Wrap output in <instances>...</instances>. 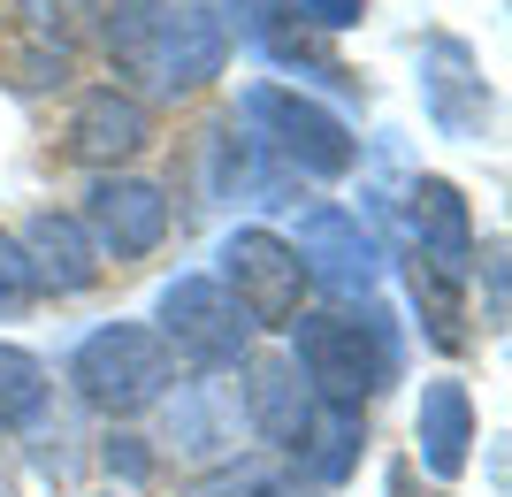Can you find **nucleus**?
<instances>
[{
    "label": "nucleus",
    "mask_w": 512,
    "mask_h": 497,
    "mask_svg": "<svg viewBox=\"0 0 512 497\" xmlns=\"http://www.w3.org/2000/svg\"><path fill=\"white\" fill-rule=\"evenodd\" d=\"M245 413H253V429L276 444V452H299L306 429H314V390L291 360H260L253 383H245Z\"/></svg>",
    "instance_id": "nucleus-11"
},
{
    "label": "nucleus",
    "mask_w": 512,
    "mask_h": 497,
    "mask_svg": "<svg viewBox=\"0 0 512 497\" xmlns=\"http://www.w3.org/2000/svg\"><path fill=\"white\" fill-rule=\"evenodd\" d=\"M69 383H77V398L100 406V413H138V406H153V398L176 383V360H169V345H161L153 329L107 322V329H92L85 345H77Z\"/></svg>",
    "instance_id": "nucleus-2"
},
{
    "label": "nucleus",
    "mask_w": 512,
    "mask_h": 497,
    "mask_svg": "<svg viewBox=\"0 0 512 497\" xmlns=\"http://www.w3.org/2000/svg\"><path fill=\"white\" fill-rule=\"evenodd\" d=\"M85 238L115 260H138L169 238V192L161 184H138V176H100L85 207Z\"/></svg>",
    "instance_id": "nucleus-8"
},
{
    "label": "nucleus",
    "mask_w": 512,
    "mask_h": 497,
    "mask_svg": "<svg viewBox=\"0 0 512 497\" xmlns=\"http://www.w3.org/2000/svg\"><path fill=\"white\" fill-rule=\"evenodd\" d=\"M230 8H237V0H176V8H161V31H153L146 69L169 92H192V85H207V77H222L230 39H237Z\"/></svg>",
    "instance_id": "nucleus-6"
},
{
    "label": "nucleus",
    "mask_w": 512,
    "mask_h": 497,
    "mask_svg": "<svg viewBox=\"0 0 512 497\" xmlns=\"http://www.w3.org/2000/svg\"><path fill=\"white\" fill-rule=\"evenodd\" d=\"M146 146V108L130 100V92H85L77 100V123H69V153L77 161H100V169H115V161H130V153Z\"/></svg>",
    "instance_id": "nucleus-14"
},
{
    "label": "nucleus",
    "mask_w": 512,
    "mask_h": 497,
    "mask_svg": "<svg viewBox=\"0 0 512 497\" xmlns=\"http://www.w3.org/2000/svg\"><path fill=\"white\" fill-rule=\"evenodd\" d=\"M31 291H39V283H31V260H23V245H16V238H0V314H16Z\"/></svg>",
    "instance_id": "nucleus-20"
},
{
    "label": "nucleus",
    "mask_w": 512,
    "mask_h": 497,
    "mask_svg": "<svg viewBox=\"0 0 512 497\" xmlns=\"http://www.w3.org/2000/svg\"><path fill=\"white\" fill-rule=\"evenodd\" d=\"M299 16H314L321 31H344V23H360L367 16V0H291Z\"/></svg>",
    "instance_id": "nucleus-21"
},
{
    "label": "nucleus",
    "mask_w": 512,
    "mask_h": 497,
    "mask_svg": "<svg viewBox=\"0 0 512 497\" xmlns=\"http://www.w3.org/2000/svg\"><path fill=\"white\" fill-rule=\"evenodd\" d=\"M406 276H413V299H421V322L436 345H459V268H444V260H406Z\"/></svg>",
    "instance_id": "nucleus-17"
},
{
    "label": "nucleus",
    "mask_w": 512,
    "mask_h": 497,
    "mask_svg": "<svg viewBox=\"0 0 512 497\" xmlns=\"http://www.w3.org/2000/svg\"><path fill=\"white\" fill-rule=\"evenodd\" d=\"M245 115L268 130V146H276L291 169L321 176V184L344 176V169H352V153H360V146H352V130H344L337 115L314 108V100H299V92H283V85H253V92H245Z\"/></svg>",
    "instance_id": "nucleus-5"
},
{
    "label": "nucleus",
    "mask_w": 512,
    "mask_h": 497,
    "mask_svg": "<svg viewBox=\"0 0 512 497\" xmlns=\"http://www.w3.org/2000/svg\"><path fill=\"white\" fill-rule=\"evenodd\" d=\"M406 230H413V253L421 260H444V268H467L474 260V215L444 176H421L406 192Z\"/></svg>",
    "instance_id": "nucleus-10"
},
{
    "label": "nucleus",
    "mask_w": 512,
    "mask_h": 497,
    "mask_svg": "<svg viewBox=\"0 0 512 497\" xmlns=\"http://www.w3.org/2000/svg\"><path fill=\"white\" fill-rule=\"evenodd\" d=\"M421 100L436 115V130H451V138H474V130L490 123V92L474 77L467 39H428L421 46Z\"/></svg>",
    "instance_id": "nucleus-9"
},
{
    "label": "nucleus",
    "mask_w": 512,
    "mask_h": 497,
    "mask_svg": "<svg viewBox=\"0 0 512 497\" xmlns=\"http://www.w3.org/2000/svg\"><path fill=\"white\" fill-rule=\"evenodd\" d=\"M390 314H314L299 322V360L291 368L306 375V390H321L337 413H360L375 390L390 383Z\"/></svg>",
    "instance_id": "nucleus-1"
},
{
    "label": "nucleus",
    "mask_w": 512,
    "mask_h": 497,
    "mask_svg": "<svg viewBox=\"0 0 512 497\" xmlns=\"http://www.w3.org/2000/svg\"><path fill=\"white\" fill-rule=\"evenodd\" d=\"M153 31H161V0H123V8L107 16V46H115V62H123V69H146Z\"/></svg>",
    "instance_id": "nucleus-19"
},
{
    "label": "nucleus",
    "mask_w": 512,
    "mask_h": 497,
    "mask_svg": "<svg viewBox=\"0 0 512 497\" xmlns=\"http://www.w3.org/2000/svg\"><path fill=\"white\" fill-rule=\"evenodd\" d=\"M299 276H314L321 291H337V299H352V291H375V276H383V245L367 238L360 215H344V207H314V215L299 222Z\"/></svg>",
    "instance_id": "nucleus-7"
},
{
    "label": "nucleus",
    "mask_w": 512,
    "mask_h": 497,
    "mask_svg": "<svg viewBox=\"0 0 512 497\" xmlns=\"http://www.w3.org/2000/svg\"><path fill=\"white\" fill-rule=\"evenodd\" d=\"M222 291L237 299V314L260 329H291V314H299V253L276 238V230H230L222 238Z\"/></svg>",
    "instance_id": "nucleus-4"
},
{
    "label": "nucleus",
    "mask_w": 512,
    "mask_h": 497,
    "mask_svg": "<svg viewBox=\"0 0 512 497\" xmlns=\"http://www.w3.org/2000/svg\"><path fill=\"white\" fill-rule=\"evenodd\" d=\"M230 497H299V490H283L276 475H237V490Z\"/></svg>",
    "instance_id": "nucleus-22"
},
{
    "label": "nucleus",
    "mask_w": 512,
    "mask_h": 497,
    "mask_svg": "<svg viewBox=\"0 0 512 497\" xmlns=\"http://www.w3.org/2000/svg\"><path fill=\"white\" fill-rule=\"evenodd\" d=\"M299 459H306V475H314V482H344V475H352V459H360V413H337V406L314 413Z\"/></svg>",
    "instance_id": "nucleus-16"
},
{
    "label": "nucleus",
    "mask_w": 512,
    "mask_h": 497,
    "mask_svg": "<svg viewBox=\"0 0 512 497\" xmlns=\"http://www.w3.org/2000/svg\"><path fill=\"white\" fill-rule=\"evenodd\" d=\"M237 8H245V31L260 39V54H268V62L314 69V77H344V69L329 62L314 39H306V23H299V8H291V0H237Z\"/></svg>",
    "instance_id": "nucleus-15"
},
{
    "label": "nucleus",
    "mask_w": 512,
    "mask_h": 497,
    "mask_svg": "<svg viewBox=\"0 0 512 497\" xmlns=\"http://www.w3.org/2000/svg\"><path fill=\"white\" fill-rule=\"evenodd\" d=\"M153 337L169 345V360L214 375V368H237V360H245L253 322L237 314V299L214 276H176L169 291H161V329H153Z\"/></svg>",
    "instance_id": "nucleus-3"
},
{
    "label": "nucleus",
    "mask_w": 512,
    "mask_h": 497,
    "mask_svg": "<svg viewBox=\"0 0 512 497\" xmlns=\"http://www.w3.org/2000/svg\"><path fill=\"white\" fill-rule=\"evenodd\" d=\"M23 260H31L39 291H92V276H100V245L85 238L77 215H39L23 230Z\"/></svg>",
    "instance_id": "nucleus-13"
},
{
    "label": "nucleus",
    "mask_w": 512,
    "mask_h": 497,
    "mask_svg": "<svg viewBox=\"0 0 512 497\" xmlns=\"http://www.w3.org/2000/svg\"><path fill=\"white\" fill-rule=\"evenodd\" d=\"M413 444H421V467L436 482H451L467 467V444H474V398L467 383H428L421 390V413H413Z\"/></svg>",
    "instance_id": "nucleus-12"
},
{
    "label": "nucleus",
    "mask_w": 512,
    "mask_h": 497,
    "mask_svg": "<svg viewBox=\"0 0 512 497\" xmlns=\"http://www.w3.org/2000/svg\"><path fill=\"white\" fill-rule=\"evenodd\" d=\"M39 406H46V368L31 352L0 345V429H23Z\"/></svg>",
    "instance_id": "nucleus-18"
}]
</instances>
